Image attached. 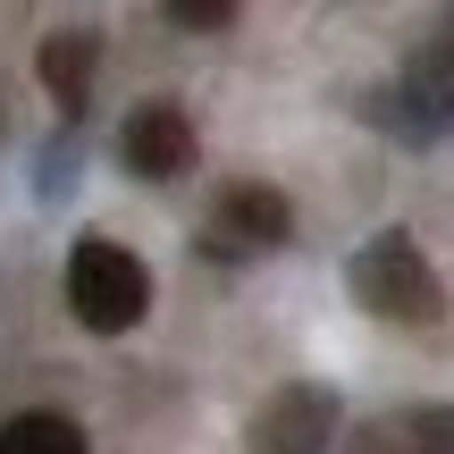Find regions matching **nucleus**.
Returning a JSON list of instances; mask_svg holds the SVG:
<instances>
[{"label":"nucleus","instance_id":"nucleus-1","mask_svg":"<svg viewBox=\"0 0 454 454\" xmlns=\"http://www.w3.org/2000/svg\"><path fill=\"white\" fill-rule=\"evenodd\" d=\"M345 286H354V303L371 311V320H395V328H438V311H446L438 270H429V253L404 227H379L371 244H354Z\"/></svg>","mask_w":454,"mask_h":454},{"label":"nucleus","instance_id":"nucleus-2","mask_svg":"<svg viewBox=\"0 0 454 454\" xmlns=\"http://www.w3.org/2000/svg\"><path fill=\"white\" fill-rule=\"evenodd\" d=\"M371 127H395L404 144H438L454 135V17L412 43V59L395 67V84L371 93Z\"/></svg>","mask_w":454,"mask_h":454},{"label":"nucleus","instance_id":"nucleus-3","mask_svg":"<svg viewBox=\"0 0 454 454\" xmlns=\"http://www.w3.org/2000/svg\"><path fill=\"white\" fill-rule=\"evenodd\" d=\"M67 311L93 337H127L152 311V270L118 236H76V253H67Z\"/></svg>","mask_w":454,"mask_h":454},{"label":"nucleus","instance_id":"nucleus-4","mask_svg":"<svg viewBox=\"0 0 454 454\" xmlns=\"http://www.w3.org/2000/svg\"><path fill=\"white\" fill-rule=\"evenodd\" d=\"M328 446H345V404L328 379H286L244 421V454H328Z\"/></svg>","mask_w":454,"mask_h":454},{"label":"nucleus","instance_id":"nucleus-5","mask_svg":"<svg viewBox=\"0 0 454 454\" xmlns=\"http://www.w3.org/2000/svg\"><path fill=\"white\" fill-rule=\"evenodd\" d=\"M286 244H294V202L261 177L227 185L211 202V219H202V253L211 261H253V253H286Z\"/></svg>","mask_w":454,"mask_h":454},{"label":"nucleus","instance_id":"nucleus-6","mask_svg":"<svg viewBox=\"0 0 454 454\" xmlns=\"http://www.w3.org/2000/svg\"><path fill=\"white\" fill-rule=\"evenodd\" d=\"M118 168H127V177H144V185L185 177V168H194V110H185V101H168V93L135 101V110L118 118Z\"/></svg>","mask_w":454,"mask_h":454},{"label":"nucleus","instance_id":"nucleus-7","mask_svg":"<svg viewBox=\"0 0 454 454\" xmlns=\"http://www.w3.org/2000/svg\"><path fill=\"white\" fill-rule=\"evenodd\" d=\"M93 67H101V34L93 26H59V34H43V51H34V76H43V93L59 101V118H84Z\"/></svg>","mask_w":454,"mask_h":454},{"label":"nucleus","instance_id":"nucleus-8","mask_svg":"<svg viewBox=\"0 0 454 454\" xmlns=\"http://www.w3.org/2000/svg\"><path fill=\"white\" fill-rule=\"evenodd\" d=\"M0 454H93V438H84V421L34 404V412H9L0 421Z\"/></svg>","mask_w":454,"mask_h":454},{"label":"nucleus","instance_id":"nucleus-9","mask_svg":"<svg viewBox=\"0 0 454 454\" xmlns=\"http://www.w3.org/2000/svg\"><path fill=\"white\" fill-rule=\"evenodd\" d=\"M345 454H429V446L412 429V412H371V421L345 429Z\"/></svg>","mask_w":454,"mask_h":454},{"label":"nucleus","instance_id":"nucleus-10","mask_svg":"<svg viewBox=\"0 0 454 454\" xmlns=\"http://www.w3.org/2000/svg\"><path fill=\"white\" fill-rule=\"evenodd\" d=\"M160 17L177 34H227V26H236V0H168Z\"/></svg>","mask_w":454,"mask_h":454},{"label":"nucleus","instance_id":"nucleus-11","mask_svg":"<svg viewBox=\"0 0 454 454\" xmlns=\"http://www.w3.org/2000/svg\"><path fill=\"white\" fill-rule=\"evenodd\" d=\"M412 429L429 454H454V404H412Z\"/></svg>","mask_w":454,"mask_h":454}]
</instances>
